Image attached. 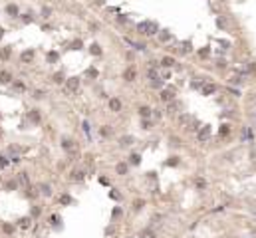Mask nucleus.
<instances>
[{
    "instance_id": "42",
    "label": "nucleus",
    "mask_w": 256,
    "mask_h": 238,
    "mask_svg": "<svg viewBox=\"0 0 256 238\" xmlns=\"http://www.w3.org/2000/svg\"><path fill=\"white\" fill-rule=\"evenodd\" d=\"M22 20H24V22H32V16H30V14H24Z\"/></svg>"
},
{
    "instance_id": "21",
    "label": "nucleus",
    "mask_w": 256,
    "mask_h": 238,
    "mask_svg": "<svg viewBox=\"0 0 256 238\" xmlns=\"http://www.w3.org/2000/svg\"><path fill=\"white\" fill-rule=\"evenodd\" d=\"M90 52L93 54V56H100V54H101V48L97 46V44H91V46H90Z\"/></svg>"
},
{
    "instance_id": "17",
    "label": "nucleus",
    "mask_w": 256,
    "mask_h": 238,
    "mask_svg": "<svg viewBox=\"0 0 256 238\" xmlns=\"http://www.w3.org/2000/svg\"><path fill=\"white\" fill-rule=\"evenodd\" d=\"M6 12L14 18V16H18V6H16V4H8V6H6Z\"/></svg>"
},
{
    "instance_id": "45",
    "label": "nucleus",
    "mask_w": 256,
    "mask_h": 238,
    "mask_svg": "<svg viewBox=\"0 0 256 238\" xmlns=\"http://www.w3.org/2000/svg\"><path fill=\"white\" fill-rule=\"evenodd\" d=\"M2 36H4V30H2V28H0V38H2Z\"/></svg>"
},
{
    "instance_id": "41",
    "label": "nucleus",
    "mask_w": 256,
    "mask_h": 238,
    "mask_svg": "<svg viewBox=\"0 0 256 238\" xmlns=\"http://www.w3.org/2000/svg\"><path fill=\"white\" fill-rule=\"evenodd\" d=\"M38 214H40V208H38V206H34V208H32V216H38Z\"/></svg>"
},
{
    "instance_id": "14",
    "label": "nucleus",
    "mask_w": 256,
    "mask_h": 238,
    "mask_svg": "<svg viewBox=\"0 0 256 238\" xmlns=\"http://www.w3.org/2000/svg\"><path fill=\"white\" fill-rule=\"evenodd\" d=\"M139 115H141L143 119H147L149 115H151V107H147V105H141V107H139Z\"/></svg>"
},
{
    "instance_id": "10",
    "label": "nucleus",
    "mask_w": 256,
    "mask_h": 238,
    "mask_svg": "<svg viewBox=\"0 0 256 238\" xmlns=\"http://www.w3.org/2000/svg\"><path fill=\"white\" fill-rule=\"evenodd\" d=\"M194 189L197 190H204L207 189V181H204L203 177H197V179H194Z\"/></svg>"
},
{
    "instance_id": "7",
    "label": "nucleus",
    "mask_w": 256,
    "mask_h": 238,
    "mask_svg": "<svg viewBox=\"0 0 256 238\" xmlns=\"http://www.w3.org/2000/svg\"><path fill=\"white\" fill-rule=\"evenodd\" d=\"M127 171H129L127 163H117V167H115V173L117 175H127Z\"/></svg>"
},
{
    "instance_id": "18",
    "label": "nucleus",
    "mask_w": 256,
    "mask_h": 238,
    "mask_svg": "<svg viewBox=\"0 0 256 238\" xmlns=\"http://www.w3.org/2000/svg\"><path fill=\"white\" fill-rule=\"evenodd\" d=\"M30 222H32V218H30V216H24V218L18 220V226H20V228H28Z\"/></svg>"
},
{
    "instance_id": "40",
    "label": "nucleus",
    "mask_w": 256,
    "mask_h": 238,
    "mask_svg": "<svg viewBox=\"0 0 256 238\" xmlns=\"http://www.w3.org/2000/svg\"><path fill=\"white\" fill-rule=\"evenodd\" d=\"M119 216H121V208H115L113 210V218H119Z\"/></svg>"
},
{
    "instance_id": "5",
    "label": "nucleus",
    "mask_w": 256,
    "mask_h": 238,
    "mask_svg": "<svg viewBox=\"0 0 256 238\" xmlns=\"http://www.w3.org/2000/svg\"><path fill=\"white\" fill-rule=\"evenodd\" d=\"M161 99L167 101V103H169V101H173V99H175V89H163V91H161Z\"/></svg>"
},
{
    "instance_id": "3",
    "label": "nucleus",
    "mask_w": 256,
    "mask_h": 238,
    "mask_svg": "<svg viewBox=\"0 0 256 238\" xmlns=\"http://www.w3.org/2000/svg\"><path fill=\"white\" fill-rule=\"evenodd\" d=\"M123 80H125V81H135V80H137V70H135L133 66L125 67V71H123Z\"/></svg>"
},
{
    "instance_id": "29",
    "label": "nucleus",
    "mask_w": 256,
    "mask_h": 238,
    "mask_svg": "<svg viewBox=\"0 0 256 238\" xmlns=\"http://www.w3.org/2000/svg\"><path fill=\"white\" fill-rule=\"evenodd\" d=\"M167 165H173V167H177V165H179V157H171L169 161H167Z\"/></svg>"
},
{
    "instance_id": "15",
    "label": "nucleus",
    "mask_w": 256,
    "mask_h": 238,
    "mask_svg": "<svg viewBox=\"0 0 256 238\" xmlns=\"http://www.w3.org/2000/svg\"><path fill=\"white\" fill-rule=\"evenodd\" d=\"M209 135H210V129L209 127H203L199 131V141H204V139H209Z\"/></svg>"
},
{
    "instance_id": "44",
    "label": "nucleus",
    "mask_w": 256,
    "mask_h": 238,
    "mask_svg": "<svg viewBox=\"0 0 256 238\" xmlns=\"http://www.w3.org/2000/svg\"><path fill=\"white\" fill-rule=\"evenodd\" d=\"M169 38H171V36H169L167 32H163V34H161V40H169Z\"/></svg>"
},
{
    "instance_id": "27",
    "label": "nucleus",
    "mask_w": 256,
    "mask_h": 238,
    "mask_svg": "<svg viewBox=\"0 0 256 238\" xmlns=\"http://www.w3.org/2000/svg\"><path fill=\"white\" fill-rule=\"evenodd\" d=\"M100 133H101V137H107V135H111V129H107V125H103L100 129Z\"/></svg>"
},
{
    "instance_id": "37",
    "label": "nucleus",
    "mask_w": 256,
    "mask_h": 238,
    "mask_svg": "<svg viewBox=\"0 0 256 238\" xmlns=\"http://www.w3.org/2000/svg\"><path fill=\"white\" fill-rule=\"evenodd\" d=\"M230 81H232V83H240L242 80H240V76H232V77H230Z\"/></svg>"
},
{
    "instance_id": "11",
    "label": "nucleus",
    "mask_w": 256,
    "mask_h": 238,
    "mask_svg": "<svg viewBox=\"0 0 256 238\" xmlns=\"http://www.w3.org/2000/svg\"><path fill=\"white\" fill-rule=\"evenodd\" d=\"M20 58H22L24 64H28V62H32V60H34V52H32V50H26V52H22V56H20Z\"/></svg>"
},
{
    "instance_id": "16",
    "label": "nucleus",
    "mask_w": 256,
    "mask_h": 238,
    "mask_svg": "<svg viewBox=\"0 0 256 238\" xmlns=\"http://www.w3.org/2000/svg\"><path fill=\"white\" fill-rule=\"evenodd\" d=\"M62 147L68 149V151H71V149H74V141H71L70 137H64V139H62Z\"/></svg>"
},
{
    "instance_id": "36",
    "label": "nucleus",
    "mask_w": 256,
    "mask_h": 238,
    "mask_svg": "<svg viewBox=\"0 0 256 238\" xmlns=\"http://www.w3.org/2000/svg\"><path fill=\"white\" fill-rule=\"evenodd\" d=\"M143 236H145V238H155V232H151V230H147V232H143Z\"/></svg>"
},
{
    "instance_id": "38",
    "label": "nucleus",
    "mask_w": 256,
    "mask_h": 238,
    "mask_svg": "<svg viewBox=\"0 0 256 238\" xmlns=\"http://www.w3.org/2000/svg\"><path fill=\"white\" fill-rule=\"evenodd\" d=\"M50 12H52L50 8H44V10H42V16H44V18H48V16H50Z\"/></svg>"
},
{
    "instance_id": "12",
    "label": "nucleus",
    "mask_w": 256,
    "mask_h": 238,
    "mask_svg": "<svg viewBox=\"0 0 256 238\" xmlns=\"http://www.w3.org/2000/svg\"><path fill=\"white\" fill-rule=\"evenodd\" d=\"M28 119L32 121V123H40V111L38 109H32L28 113Z\"/></svg>"
},
{
    "instance_id": "26",
    "label": "nucleus",
    "mask_w": 256,
    "mask_h": 238,
    "mask_svg": "<svg viewBox=\"0 0 256 238\" xmlns=\"http://www.w3.org/2000/svg\"><path fill=\"white\" fill-rule=\"evenodd\" d=\"M18 179H20V183H24V185H28V173H24V171H22V173H20V175H18Z\"/></svg>"
},
{
    "instance_id": "30",
    "label": "nucleus",
    "mask_w": 256,
    "mask_h": 238,
    "mask_svg": "<svg viewBox=\"0 0 256 238\" xmlns=\"http://www.w3.org/2000/svg\"><path fill=\"white\" fill-rule=\"evenodd\" d=\"M87 76L90 77H97V70H95V67H90V70H87Z\"/></svg>"
},
{
    "instance_id": "2",
    "label": "nucleus",
    "mask_w": 256,
    "mask_h": 238,
    "mask_svg": "<svg viewBox=\"0 0 256 238\" xmlns=\"http://www.w3.org/2000/svg\"><path fill=\"white\" fill-rule=\"evenodd\" d=\"M66 87L70 93H76L80 89V77H68L66 80Z\"/></svg>"
},
{
    "instance_id": "24",
    "label": "nucleus",
    "mask_w": 256,
    "mask_h": 238,
    "mask_svg": "<svg viewBox=\"0 0 256 238\" xmlns=\"http://www.w3.org/2000/svg\"><path fill=\"white\" fill-rule=\"evenodd\" d=\"M129 159H131V163H133V165H139V163H141V155H137V153H133V155H131Z\"/></svg>"
},
{
    "instance_id": "1",
    "label": "nucleus",
    "mask_w": 256,
    "mask_h": 238,
    "mask_svg": "<svg viewBox=\"0 0 256 238\" xmlns=\"http://www.w3.org/2000/svg\"><path fill=\"white\" fill-rule=\"evenodd\" d=\"M137 30H139V34H143V36H153V34H157L159 26H157L155 22H149V20H145V22H139Z\"/></svg>"
},
{
    "instance_id": "20",
    "label": "nucleus",
    "mask_w": 256,
    "mask_h": 238,
    "mask_svg": "<svg viewBox=\"0 0 256 238\" xmlns=\"http://www.w3.org/2000/svg\"><path fill=\"white\" fill-rule=\"evenodd\" d=\"M228 133H230V127H228V125H220V129H218V135H223V137H226Z\"/></svg>"
},
{
    "instance_id": "25",
    "label": "nucleus",
    "mask_w": 256,
    "mask_h": 238,
    "mask_svg": "<svg viewBox=\"0 0 256 238\" xmlns=\"http://www.w3.org/2000/svg\"><path fill=\"white\" fill-rule=\"evenodd\" d=\"M143 206H145V200H139V199H137L135 202H133V208H135V210H141Z\"/></svg>"
},
{
    "instance_id": "33",
    "label": "nucleus",
    "mask_w": 256,
    "mask_h": 238,
    "mask_svg": "<svg viewBox=\"0 0 256 238\" xmlns=\"http://www.w3.org/2000/svg\"><path fill=\"white\" fill-rule=\"evenodd\" d=\"M131 137H121V145H131Z\"/></svg>"
},
{
    "instance_id": "4",
    "label": "nucleus",
    "mask_w": 256,
    "mask_h": 238,
    "mask_svg": "<svg viewBox=\"0 0 256 238\" xmlns=\"http://www.w3.org/2000/svg\"><path fill=\"white\" fill-rule=\"evenodd\" d=\"M107 105H109V109L113 111V113H119V111H121V107H123V103H121L117 97H111V99L107 101Z\"/></svg>"
},
{
    "instance_id": "8",
    "label": "nucleus",
    "mask_w": 256,
    "mask_h": 238,
    "mask_svg": "<svg viewBox=\"0 0 256 238\" xmlns=\"http://www.w3.org/2000/svg\"><path fill=\"white\" fill-rule=\"evenodd\" d=\"M10 81H12V74L6 71V70H2L0 71V83H10Z\"/></svg>"
},
{
    "instance_id": "32",
    "label": "nucleus",
    "mask_w": 256,
    "mask_h": 238,
    "mask_svg": "<svg viewBox=\"0 0 256 238\" xmlns=\"http://www.w3.org/2000/svg\"><path fill=\"white\" fill-rule=\"evenodd\" d=\"M60 202H64V205H70V202H71V199H70L68 195H64L62 199H60Z\"/></svg>"
},
{
    "instance_id": "39",
    "label": "nucleus",
    "mask_w": 256,
    "mask_h": 238,
    "mask_svg": "<svg viewBox=\"0 0 256 238\" xmlns=\"http://www.w3.org/2000/svg\"><path fill=\"white\" fill-rule=\"evenodd\" d=\"M6 165H8V159H6V157H0V167H6Z\"/></svg>"
},
{
    "instance_id": "22",
    "label": "nucleus",
    "mask_w": 256,
    "mask_h": 238,
    "mask_svg": "<svg viewBox=\"0 0 256 238\" xmlns=\"http://www.w3.org/2000/svg\"><path fill=\"white\" fill-rule=\"evenodd\" d=\"M54 81H56V83H62V81H66V77H64V74H62V71L54 74Z\"/></svg>"
},
{
    "instance_id": "13",
    "label": "nucleus",
    "mask_w": 256,
    "mask_h": 238,
    "mask_svg": "<svg viewBox=\"0 0 256 238\" xmlns=\"http://www.w3.org/2000/svg\"><path fill=\"white\" fill-rule=\"evenodd\" d=\"M14 228H16V226H14V224H10V222H4V224H2V232L8 234V236H10V234H14Z\"/></svg>"
},
{
    "instance_id": "23",
    "label": "nucleus",
    "mask_w": 256,
    "mask_h": 238,
    "mask_svg": "<svg viewBox=\"0 0 256 238\" xmlns=\"http://www.w3.org/2000/svg\"><path fill=\"white\" fill-rule=\"evenodd\" d=\"M173 64H175V60H173V58H169V56L163 58V66H165V67H171Z\"/></svg>"
},
{
    "instance_id": "19",
    "label": "nucleus",
    "mask_w": 256,
    "mask_h": 238,
    "mask_svg": "<svg viewBox=\"0 0 256 238\" xmlns=\"http://www.w3.org/2000/svg\"><path fill=\"white\" fill-rule=\"evenodd\" d=\"M40 193L46 195V196H50V195H52V186H50V185H40Z\"/></svg>"
},
{
    "instance_id": "34",
    "label": "nucleus",
    "mask_w": 256,
    "mask_h": 238,
    "mask_svg": "<svg viewBox=\"0 0 256 238\" xmlns=\"http://www.w3.org/2000/svg\"><path fill=\"white\" fill-rule=\"evenodd\" d=\"M34 97H36V99H42V97H44V91H40V89L34 91Z\"/></svg>"
},
{
    "instance_id": "6",
    "label": "nucleus",
    "mask_w": 256,
    "mask_h": 238,
    "mask_svg": "<svg viewBox=\"0 0 256 238\" xmlns=\"http://www.w3.org/2000/svg\"><path fill=\"white\" fill-rule=\"evenodd\" d=\"M10 56H12V46H4L2 50H0V60H10Z\"/></svg>"
},
{
    "instance_id": "31",
    "label": "nucleus",
    "mask_w": 256,
    "mask_h": 238,
    "mask_svg": "<svg viewBox=\"0 0 256 238\" xmlns=\"http://www.w3.org/2000/svg\"><path fill=\"white\" fill-rule=\"evenodd\" d=\"M48 60H50V62H56V60H58V54H56V52H50V54H48Z\"/></svg>"
},
{
    "instance_id": "28",
    "label": "nucleus",
    "mask_w": 256,
    "mask_h": 238,
    "mask_svg": "<svg viewBox=\"0 0 256 238\" xmlns=\"http://www.w3.org/2000/svg\"><path fill=\"white\" fill-rule=\"evenodd\" d=\"M71 175H74V177H71L74 181H81V179H84V173H81V171H76V173H71Z\"/></svg>"
},
{
    "instance_id": "35",
    "label": "nucleus",
    "mask_w": 256,
    "mask_h": 238,
    "mask_svg": "<svg viewBox=\"0 0 256 238\" xmlns=\"http://www.w3.org/2000/svg\"><path fill=\"white\" fill-rule=\"evenodd\" d=\"M80 48H81V42H80V40H77V42H74V44H71V50H80Z\"/></svg>"
},
{
    "instance_id": "9",
    "label": "nucleus",
    "mask_w": 256,
    "mask_h": 238,
    "mask_svg": "<svg viewBox=\"0 0 256 238\" xmlns=\"http://www.w3.org/2000/svg\"><path fill=\"white\" fill-rule=\"evenodd\" d=\"M216 91V86L214 83H204L203 86V95H213Z\"/></svg>"
},
{
    "instance_id": "43",
    "label": "nucleus",
    "mask_w": 256,
    "mask_h": 238,
    "mask_svg": "<svg viewBox=\"0 0 256 238\" xmlns=\"http://www.w3.org/2000/svg\"><path fill=\"white\" fill-rule=\"evenodd\" d=\"M143 129H151V121H145V123H143Z\"/></svg>"
}]
</instances>
